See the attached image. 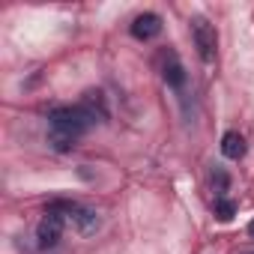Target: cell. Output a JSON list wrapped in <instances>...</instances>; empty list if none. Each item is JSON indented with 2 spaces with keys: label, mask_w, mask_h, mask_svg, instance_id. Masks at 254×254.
Returning a JSON list of instances; mask_svg holds the SVG:
<instances>
[{
  "label": "cell",
  "mask_w": 254,
  "mask_h": 254,
  "mask_svg": "<svg viewBox=\"0 0 254 254\" xmlns=\"http://www.w3.org/2000/svg\"><path fill=\"white\" fill-rule=\"evenodd\" d=\"M81 108L90 114V120L93 123H108V102H105V96L99 93V90H87L84 93V99H81Z\"/></svg>",
  "instance_id": "7"
},
{
  "label": "cell",
  "mask_w": 254,
  "mask_h": 254,
  "mask_svg": "<svg viewBox=\"0 0 254 254\" xmlns=\"http://www.w3.org/2000/svg\"><path fill=\"white\" fill-rule=\"evenodd\" d=\"M191 39H194V48L200 54L203 63H212L215 60V51H218V36H215V27L206 21V18H191Z\"/></svg>",
  "instance_id": "3"
},
{
  "label": "cell",
  "mask_w": 254,
  "mask_h": 254,
  "mask_svg": "<svg viewBox=\"0 0 254 254\" xmlns=\"http://www.w3.org/2000/svg\"><path fill=\"white\" fill-rule=\"evenodd\" d=\"M48 209H57V212H60L66 221H72V224H75V230H78V233H84V236H90V233H96V230L102 227L99 212H96V209H90V206H84V203H78V200L57 197V200H51V203H48Z\"/></svg>",
  "instance_id": "2"
},
{
  "label": "cell",
  "mask_w": 254,
  "mask_h": 254,
  "mask_svg": "<svg viewBox=\"0 0 254 254\" xmlns=\"http://www.w3.org/2000/svg\"><path fill=\"white\" fill-rule=\"evenodd\" d=\"M248 233H251V236H254V221H251V224H248Z\"/></svg>",
  "instance_id": "12"
},
{
  "label": "cell",
  "mask_w": 254,
  "mask_h": 254,
  "mask_svg": "<svg viewBox=\"0 0 254 254\" xmlns=\"http://www.w3.org/2000/svg\"><path fill=\"white\" fill-rule=\"evenodd\" d=\"M227 186H230V177L224 174V168H215V171H212V189H215V197H224Z\"/></svg>",
  "instance_id": "10"
},
{
  "label": "cell",
  "mask_w": 254,
  "mask_h": 254,
  "mask_svg": "<svg viewBox=\"0 0 254 254\" xmlns=\"http://www.w3.org/2000/svg\"><path fill=\"white\" fill-rule=\"evenodd\" d=\"M215 215H218L221 221H230V218L236 215V203L227 200V197H215Z\"/></svg>",
  "instance_id": "9"
},
{
  "label": "cell",
  "mask_w": 254,
  "mask_h": 254,
  "mask_svg": "<svg viewBox=\"0 0 254 254\" xmlns=\"http://www.w3.org/2000/svg\"><path fill=\"white\" fill-rule=\"evenodd\" d=\"M48 120H51V132L66 135V138H75V141L93 126L90 114L81 105H57V108L48 111Z\"/></svg>",
  "instance_id": "1"
},
{
  "label": "cell",
  "mask_w": 254,
  "mask_h": 254,
  "mask_svg": "<svg viewBox=\"0 0 254 254\" xmlns=\"http://www.w3.org/2000/svg\"><path fill=\"white\" fill-rule=\"evenodd\" d=\"M245 150H248V147H245V138H242L239 132H224V138H221V153H224L227 159H236V162H239V159L245 156Z\"/></svg>",
  "instance_id": "8"
},
{
  "label": "cell",
  "mask_w": 254,
  "mask_h": 254,
  "mask_svg": "<svg viewBox=\"0 0 254 254\" xmlns=\"http://www.w3.org/2000/svg\"><path fill=\"white\" fill-rule=\"evenodd\" d=\"M48 144H51L57 153H69V150L75 147V138H66V135H57V132H51V135H48Z\"/></svg>",
  "instance_id": "11"
},
{
  "label": "cell",
  "mask_w": 254,
  "mask_h": 254,
  "mask_svg": "<svg viewBox=\"0 0 254 254\" xmlns=\"http://www.w3.org/2000/svg\"><path fill=\"white\" fill-rule=\"evenodd\" d=\"M63 224H66V218H63L57 209H45V215H42V221H39V227H36V245H39L42 251L54 248V245L60 242V236H63Z\"/></svg>",
  "instance_id": "4"
},
{
  "label": "cell",
  "mask_w": 254,
  "mask_h": 254,
  "mask_svg": "<svg viewBox=\"0 0 254 254\" xmlns=\"http://www.w3.org/2000/svg\"><path fill=\"white\" fill-rule=\"evenodd\" d=\"M162 78H165L168 87H174L177 93H183V87H186V69H183V63H180V57H177L174 48L162 51Z\"/></svg>",
  "instance_id": "5"
},
{
  "label": "cell",
  "mask_w": 254,
  "mask_h": 254,
  "mask_svg": "<svg viewBox=\"0 0 254 254\" xmlns=\"http://www.w3.org/2000/svg\"><path fill=\"white\" fill-rule=\"evenodd\" d=\"M129 33H132L138 42H150V39H156V36L162 33V18H159L156 12H144V15H138V18L132 21Z\"/></svg>",
  "instance_id": "6"
}]
</instances>
